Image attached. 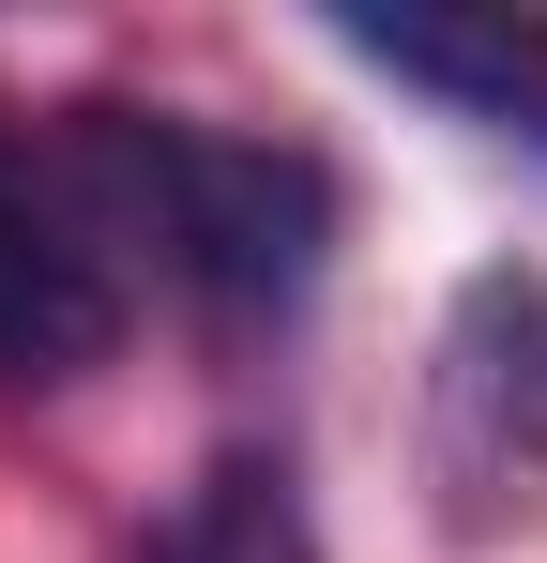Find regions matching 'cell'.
<instances>
[{
    "label": "cell",
    "instance_id": "cell-1",
    "mask_svg": "<svg viewBox=\"0 0 547 563\" xmlns=\"http://www.w3.org/2000/svg\"><path fill=\"white\" fill-rule=\"evenodd\" d=\"M77 168L122 213V244H153L198 305H304L320 289V244H335L320 153H274V137H228V122H168V107H91Z\"/></svg>",
    "mask_w": 547,
    "mask_h": 563
},
{
    "label": "cell",
    "instance_id": "cell-2",
    "mask_svg": "<svg viewBox=\"0 0 547 563\" xmlns=\"http://www.w3.org/2000/svg\"><path fill=\"white\" fill-rule=\"evenodd\" d=\"M335 46H350L365 77H395V92H426L456 137H487V153H517L547 184V15L517 0H395V15H335Z\"/></svg>",
    "mask_w": 547,
    "mask_h": 563
},
{
    "label": "cell",
    "instance_id": "cell-3",
    "mask_svg": "<svg viewBox=\"0 0 547 563\" xmlns=\"http://www.w3.org/2000/svg\"><path fill=\"white\" fill-rule=\"evenodd\" d=\"M442 472L471 503H517L547 472V275H471L442 335Z\"/></svg>",
    "mask_w": 547,
    "mask_h": 563
},
{
    "label": "cell",
    "instance_id": "cell-4",
    "mask_svg": "<svg viewBox=\"0 0 547 563\" xmlns=\"http://www.w3.org/2000/svg\"><path fill=\"white\" fill-rule=\"evenodd\" d=\"M107 335H122L107 260L0 168V380H77V366H107Z\"/></svg>",
    "mask_w": 547,
    "mask_h": 563
}]
</instances>
